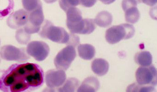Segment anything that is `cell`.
<instances>
[{"label": "cell", "mask_w": 157, "mask_h": 92, "mask_svg": "<svg viewBox=\"0 0 157 92\" xmlns=\"http://www.w3.org/2000/svg\"><path fill=\"white\" fill-rule=\"evenodd\" d=\"M44 73L36 64L12 65L0 78V90L3 92H21L37 89L43 85Z\"/></svg>", "instance_id": "cell-1"}, {"label": "cell", "mask_w": 157, "mask_h": 92, "mask_svg": "<svg viewBox=\"0 0 157 92\" xmlns=\"http://www.w3.org/2000/svg\"><path fill=\"white\" fill-rule=\"evenodd\" d=\"M43 23L38 33L41 37L57 43H68L70 35L64 29L54 26L51 21L48 20H45Z\"/></svg>", "instance_id": "cell-2"}, {"label": "cell", "mask_w": 157, "mask_h": 92, "mask_svg": "<svg viewBox=\"0 0 157 92\" xmlns=\"http://www.w3.org/2000/svg\"><path fill=\"white\" fill-rule=\"evenodd\" d=\"M135 32V28L132 25L122 24L115 25L107 30L105 39L109 44H114L122 40L132 38Z\"/></svg>", "instance_id": "cell-3"}, {"label": "cell", "mask_w": 157, "mask_h": 92, "mask_svg": "<svg viewBox=\"0 0 157 92\" xmlns=\"http://www.w3.org/2000/svg\"><path fill=\"white\" fill-rule=\"evenodd\" d=\"M76 56L75 48L68 45L59 52L54 59V64L57 69L67 70Z\"/></svg>", "instance_id": "cell-4"}, {"label": "cell", "mask_w": 157, "mask_h": 92, "mask_svg": "<svg viewBox=\"0 0 157 92\" xmlns=\"http://www.w3.org/2000/svg\"><path fill=\"white\" fill-rule=\"evenodd\" d=\"M136 78L139 84L155 86L157 85V70L153 65L141 66L136 72Z\"/></svg>", "instance_id": "cell-5"}, {"label": "cell", "mask_w": 157, "mask_h": 92, "mask_svg": "<svg viewBox=\"0 0 157 92\" xmlns=\"http://www.w3.org/2000/svg\"><path fill=\"white\" fill-rule=\"evenodd\" d=\"M0 56L3 59L7 61L24 62L30 59V56L24 48H18L14 46L7 45L0 49Z\"/></svg>", "instance_id": "cell-6"}, {"label": "cell", "mask_w": 157, "mask_h": 92, "mask_svg": "<svg viewBox=\"0 0 157 92\" xmlns=\"http://www.w3.org/2000/svg\"><path fill=\"white\" fill-rule=\"evenodd\" d=\"M27 53L38 61H42L46 59L50 53L48 44L41 41H33L28 44Z\"/></svg>", "instance_id": "cell-7"}, {"label": "cell", "mask_w": 157, "mask_h": 92, "mask_svg": "<svg viewBox=\"0 0 157 92\" xmlns=\"http://www.w3.org/2000/svg\"><path fill=\"white\" fill-rule=\"evenodd\" d=\"M67 80V75L64 71L53 69L47 71L45 77L47 86L51 89L60 87Z\"/></svg>", "instance_id": "cell-8"}, {"label": "cell", "mask_w": 157, "mask_h": 92, "mask_svg": "<svg viewBox=\"0 0 157 92\" xmlns=\"http://www.w3.org/2000/svg\"><path fill=\"white\" fill-rule=\"evenodd\" d=\"M29 15V13L25 10H19L9 16L7 20V25L11 29H20L28 22Z\"/></svg>", "instance_id": "cell-9"}, {"label": "cell", "mask_w": 157, "mask_h": 92, "mask_svg": "<svg viewBox=\"0 0 157 92\" xmlns=\"http://www.w3.org/2000/svg\"><path fill=\"white\" fill-rule=\"evenodd\" d=\"M96 28L94 20L91 19H84L78 24L69 29V31L73 34L89 35L92 33Z\"/></svg>", "instance_id": "cell-10"}, {"label": "cell", "mask_w": 157, "mask_h": 92, "mask_svg": "<svg viewBox=\"0 0 157 92\" xmlns=\"http://www.w3.org/2000/svg\"><path fill=\"white\" fill-rule=\"evenodd\" d=\"M67 12V25L69 29L79 23L82 20V13L77 7H71Z\"/></svg>", "instance_id": "cell-11"}, {"label": "cell", "mask_w": 157, "mask_h": 92, "mask_svg": "<svg viewBox=\"0 0 157 92\" xmlns=\"http://www.w3.org/2000/svg\"><path fill=\"white\" fill-rule=\"evenodd\" d=\"M100 87V82L98 79L96 77L91 76L84 80L78 89L77 91L94 92L97 91Z\"/></svg>", "instance_id": "cell-12"}, {"label": "cell", "mask_w": 157, "mask_h": 92, "mask_svg": "<svg viewBox=\"0 0 157 92\" xmlns=\"http://www.w3.org/2000/svg\"><path fill=\"white\" fill-rule=\"evenodd\" d=\"M109 63L103 59H96L92 62L91 68L93 72L99 76H102L108 72Z\"/></svg>", "instance_id": "cell-13"}, {"label": "cell", "mask_w": 157, "mask_h": 92, "mask_svg": "<svg viewBox=\"0 0 157 92\" xmlns=\"http://www.w3.org/2000/svg\"><path fill=\"white\" fill-rule=\"evenodd\" d=\"M78 51L80 57L86 60L92 59L95 55V48L89 44H80L78 46Z\"/></svg>", "instance_id": "cell-14"}, {"label": "cell", "mask_w": 157, "mask_h": 92, "mask_svg": "<svg viewBox=\"0 0 157 92\" xmlns=\"http://www.w3.org/2000/svg\"><path fill=\"white\" fill-rule=\"evenodd\" d=\"M44 17L42 7L29 13L28 22L36 27H40L44 21Z\"/></svg>", "instance_id": "cell-15"}, {"label": "cell", "mask_w": 157, "mask_h": 92, "mask_svg": "<svg viewBox=\"0 0 157 92\" xmlns=\"http://www.w3.org/2000/svg\"><path fill=\"white\" fill-rule=\"evenodd\" d=\"M94 22L98 26L106 28L110 26L113 22V17L110 13L106 11L100 12L96 16Z\"/></svg>", "instance_id": "cell-16"}, {"label": "cell", "mask_w": 157, "mask_h": 92, "mask_svg": "<svg viewBox=\"0 0 157 92\" xmlns=\"http://www.w3.org/2000/svg\"><path fill=\"white\" fill-rule=\"evenodd\" d=\"M135 61L139 65L141 66H150L152 62V56L148 51H142L139 52L135 55Z\"/></svg>", "instance_id": "cell-17"}, {"label": "cell", "mask_w": 157, "mask_h": 92, "mask_svg": "<svg viewBox=\"0 0 157 92\" xmlns=\"http://www.w3.org/2000/svg\"><path fill=\"white\" fill-rule=\"evenodd\" d=\"M80 82L75 78H69L65 81L62 86L58 88L60 92H72L75 91L79 86Z\"/></svg>", "instance_id": "cell-18"}, {"label": "cell", "mask_w": 157, "mask_h": 92, "mask_svg": "<svg viewBox=\"0 0 157 92\" xmlns=\"http://www.w3.org/2000/svg\"><path fill=\"white\" fill-rule=\"evenodd\" d=\"M13 0H0V19L9 15L14 7Z\"/></svg>", "instance_id": "cell-19"}, {"label": "cell", "mask_w": 157, "mask_h": 92, "mask_svg": "<svg viewBox=\"0 0 157 92\" xmlns=\"http://www.w3.org/2000/svg\"><path fill=\"white\" fill-rule=\"evenodd\" d=\"M140 14L136 7H132L125 11V18L127 22L134 24L139 20Z\"/></svg>", "instance_id": "cell-20"}, {"label": "cell", "mask_w": 157, "mask_h": 92, "mask_svg": "<svg viewBox=\"0 0 157 92\" xmlns=\"http://www.w3.org/2000/svg\"><path fill=\"white\" fill-rule=\"evenodd\" d=\"M22 4L24 9L29 13L42 7L40 0H22Z\"/></svg>", "instance_id": "cell-21"}, {"label": "cell", "mask_w": 157, "mask_h": 92, "mask_svg": "<svg viewBox=\"0 0 157 92\" xmlns=\"http://www.w3.org/2000/svg\"><path fill=\"white\" fill-rule=\"evenodd\" d=\"M154 86L148 85H141L138 83H134L129 85L127 88L128 92H153L154 91Z\"/></svg>", "instance_id": "cell-22"}, {"label": "cell", "mask_w": 157, "mask_h": 92, "mask_svg": "<svg viewBox=\"0 0 157 92\" xmlns=\"http://www.w3.org/2000/svg\"><path fill=\"white\" fill-rule=\"evenodd\" d=\"M16 39L21 44H26L31 40V35L25 32L24 28H20L16 33Z\"/></svg>", "instance_id": "cell-23"}, {"label": "cell", "mask_w": 157, "mask_h": 92, "mask_svg": "<svg viewBox=\"0 0 157 92\" xmlns=\"http://www.w3.org/2000/svg\"><path fill=\"white\" fill-rule=\"evenodd\" d=\"M60 7L64 11L67 12L71 7H76L80 4V0H59Z\"/></svg>", "instance_id": "cell-24"}, {"label": "cell", "mask_w": 157, "mask_h": 92, "mask_svg": "<svg viewBox=\"0 0 157 92\" xmlns=\"http://www.w3.org/2000/svg\"><path fill=\"white\" fill-rule=\"evenodd\" d=\"M40 27L34 26V25H32L30 24L29 22H28L24 25L23 28H24L25 31L26 33L31 35V34L38 33L40 31Z\"/></svg>", "instance_id": "cell-25"}, {"label": "cell", "mask_w": 157, "mask_h": 92, "mask_svg": "<svg viewBox=\"0 0 157 92\" xmlns=\"http://www.w3.org/2000/svg\"><path fill=\"white\" fill-rule=\"evenodd\" d=\"M137 4L136 0H123L122 7L124 12H125L131 7H137Z\"/></svg>", "instance_id": "cell-26"}, {"label": "cell", "mask_w": 157, "mask_h": 92, "mask_svg": "<svg viewBox=\"0 0 157 92\" xmlns=\"http://www.w3.org/2000/svg\"><path fill=\"white\" fill-rule=\"evenodd\" d=\"M69 35H70V37H69V42L67 44L68 45L73 46L75 48L80 43L79 37L78 35H75L73 33L69 34Z\"/></svg>", "instance_id": "cell-27"}, {"label": "cell", "mask_w": 157, "mask_h": 92, "mask_svg": "<svg viewBox=\"0 0 157 92\" xmlns=\"http://www.w3.org/2000/svg\"><path fill=\"white\" fill-rule=\"evenodd\" d=\"M97 0H80V4L86 7H93L97 2Z\"/></svg>", "instance_id": "cell-28"}, {"label": "cell", "mask_w": 157, "mask_h": 92, "mask_svg": "<svg viewBox=\"0 0 157 92\" xmlns=\"http://www.w3.org/2000/svg\"><path fill=\"white\" fill-rule=\"evenodd\" d=\"M142 3L152 7L157 4V0H142Z\"/></svg>", "instance_id": "cell-29"}, {"label": "cell", "mask_w": 157, "mask_h": 92, "mask_svg": "<svg viewBox=\"0 0 157 92\" xmlns=\"http://www.w3.org/2000/svg\"><path fill=\"white\" fill-rule=\"evenodd\" d=\"M100 1L105 5H110L114 2L116 0H100Z\"/></svg>", "instance_id": "cell-30"}, {"label": "cell", "mask_w": 157, "mask_h": 92, "mask_svg": "<svg viewBox=\"0 0 157 92\" xmlns=\"http://www.w3.org/2000/svg\"><path fill=\"white\" fill-rule=\"evenodd\" d=\"M44 1L48 4H52L55 2L57 0H44Z\"/></svg>", "instance_id": "cell-31"}, {"label": "cell", "mask_w": 157, "mask_h": 92, "mask_svg": "<svg viewBox=\"0 0 157 92\" xmlns=\"http://www.w3.org/2000/svg\"><path fill=\"white\" fill-rule=\"evenodd\" d=\"M136 1L137 2L138 4L142 3V0H136Z\"/></svg>", "instance_id": "cell-32"}, {"label": "cell", "mask_w": 157, "mask_h": 92, "mask_svg": "<svg viewBox=\"0 0 157 92\" xmlns=\"http://www.w3.org/2000/svg\"><path fill=\"white\" fill-rule=\"evenodd\" d=\"M0 62H1V59H0Z\"/></svg>", "instance_id": "cell-33"}, {"label": "cell", "mask_w": 157, "mask_h": 92, "mask_svg": "<svg viewBox=\"0 0 157 92\" xmlns=\"http://www.w3.org/2000/svg\"><path fill=\"white\" fill-rule=\"evenodd\" d=\"M0 43H1V41H0Z\"/></svg>", "instance_id": "cell-34"}]
</instances>
